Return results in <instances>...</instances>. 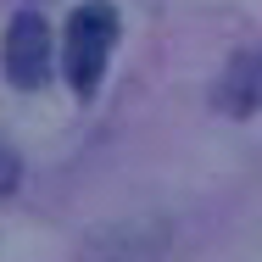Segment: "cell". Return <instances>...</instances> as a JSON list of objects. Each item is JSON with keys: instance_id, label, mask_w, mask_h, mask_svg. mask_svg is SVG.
I'll return each instance as SVG.
<instances>
[{"instance_id": "obj_3", "label": "cell", "mask_w": 262, "mask_h": 262, "mask_svg": "<svg viewBox=\"0 0 262 262\" xmlns=\"http://www.w3.org/2000/svg\"><path fill=\"white\" fill-rule=\"evenodd\" d=\"M217 106L223 112H234V117H246L251 106H257V56H234V67H229V78L217 84Z\"/></svg>"}, {"instance_id": "obj_2", "label": "cell", "mask_w": 262, "mask_h": 262, "mask_svg": "<svg viewBox=\"0 0 262 262\" xmlns=\"http://www.w3.org/2000/svg\"><path fill=\"white\" fill-rule=\"evenodd\" d=\"M6 78L17 90H39L51 78V23L39 11H17L6 28Z\"/></svg>"}, {"instance_id": "obj_4", "label": "cell", "mask_w": 262, "mask_h": 262, "mask_svg": "<svg viewBox=\"0 0 262 262\" xmlns=\"http://www.w3.org/2000/svg\"><path fill=\"white\" fill-rule=\"evenodd\" d=\"M17 179H23V162L11 157V145H0V195H11Z\"/></svg>"}, {"instance_id": "obj_1", "label": "cell", "mask_w": 262, "mask_h": 262, "mask_svg": "<svg viewBox=\"0 0 262 262\" xmlns=\"http://www.w3.org/2000/svg\"><path fill=\"white\" fill-rule=\"evenodd\" d=\"M117 6L112 0H84L73 17H67V39H61V67H67V84L90 101L101 90V73H106V56L117 45Z\"/></svg>"}]
</instances>
